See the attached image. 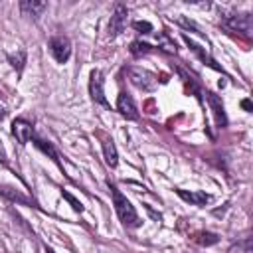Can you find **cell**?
<instances>
[{"mask_svg": "<svg viewBox=\"0 0 253 253\" xmlns=\"http://www.w3.org/2000/svg\"><path fill=\"white\" fill-rule=\"evenodd\" d=\"M182 38H184V42L190 45V49H192V51H194V53H196V55H198V57H200V59H202L206 65H210V67H211V69H215V71H221V67L215 63V59H213V57H211L208 51H204V49H202L198 43H194V42H192V40H190L186 34H182Z\"/></svg>", "mask_w": 253, "mask_h": 253, "instance_id": "obj_12", "label": "cell"}, {"mask_svg": "<svg viewBox=\"0 0 253 253\" xmlns=\"http://www.w3.org/2000/svg\"><path fill=\"white\" fill-rule=\"evenodd\" d=\"M107 186H109V192H111V198H113V206H115V211H117L119 219H121L126 227H138V225H140V217H138V213L134 211L132 204L126 200V196H123L121 190H119L115 184L107 182Z\"/></svg>", "mask_w": 253, "mask_h": 253, "instance_id": "obj_1", "label": "cell"}, {"mask_svg": "<svg viewBox=\"0 0 253 253\" xmlns=\"http://www.w3.org/2000/svg\"><path fill=\"white\" fill-rule=\"evenodd\" d=\"M45 253H53V251H51V249H49V247H45Z\"/></svg>", "mask_w": 253, "mask_h": 253, "instance_id": "obj_24", "label": "cell"}, {"mask_svg": "<svg viewBox=\"0 0 253 253\" xmlns=\"http://www.w3.org/2000/svg\"><path fill=\"white\" fill-rule=\"evenodd\" d=\"M196 241L200 245H213V243H217V235L215 233H198Z\"/></svg>", "mask_w": 253, "mask_h": 253, "instance_id": "obj_19", "label": "cell"}, {"mask_svg": "<svg viewBox=\"0 0 253 253\" xmlns=\"http://www.w3.org/2000/svg\"><path fill=\"white\" fill-rule=\"evenodd\" d=\"M229 253H253V251H251V239L247 237V239L239 241L237 245H233V247L229 249Z\"/></svg>", "mask_w": 253, "mask_h": 253, "instance_id": "obj_18", "label": "cell"}, {"mask_svg": "<svg viewBox=\"0 0 253 253\" xmlns=\"http://www.w3.org/2000/svg\"><path fill=\"white\" fill-rule=\"evenodd\" d=\"M154 47L150 45V43H146V42H132L130 43V53L132 55H140V53H148V51H152Z\"/></svg>", "mask_w": 253, "mask_h": 253, "instance_id": "obj_17", "label": "cell"}, {"mask_svg": "<svg viewBox=\"0 0 253 253\" xmlns=\"http://www.w3.org/2000/svg\"><path fill=\"white\" fill-rule=\"evenodd\" d=\"M103 85H105L103 71H101V69H93V71H91V77H89V95H91V99H93L95 103H99V105H103V107H111L109 101L105 99V89H103Z\"/></svg>", "mask_w": 253, "mask_h": 253, "instance_id": "obj_4", "label": "cell"}, {"mask_svg": "<svg viewBox=\"0 0 253 253\" xmlns=\"http://www.w3.org/2000/svg\"><path fill=\"white\" fill-rule=\"evenodd\" d=\"M12 134L16 136V140L20 144H28L32 140V136H34V126L26 119H16L12 123Z\"/></svg>", "mask_w": 253, "mask_h": 253, "instance_id": "obj_9", "label": "cell"}, {"mask_svg": "<svg viewBox=\"0 0 253 253\" xmlns=\"http://www.w3.org/2000/svg\"><path fill=\"white\" fill-rule=\"evenodd\" d=\"M126 75H128V79H130V83H132L134 87H138V89H142V91H146V93H150V91H154V89L158 87L156 75L150 73L148 69L130 65V67H126Z\"/></svg>", "mask_w": 253, "mask_h": 253, "instance_id": "obj_2", "label": "cell"}, {"mask_svg": "<svg viewBox=\"0 0 253 253\" xmlns=\"http://www.w3.org/2000/svg\"><path fill=\"white\" fill-rule=\"evenodd\" d=\"M0 194L2 196H6L8 200H14V202H20V204H32L26 196H22V194H18V192H14L12 188H6V186H0Z\"/></svg>", "mask_w": 253, "mask_h": 253, "instance_id": "obj_15", "label": "cell"}, {"mask_svg": "<svg viewBox=\"0 0 253 253\" xmlns=\"http://www.w3.org/2000/svg\"><path fill=\"white\" fill-rule=\"evenodd\" d=\"M32 142L36 144V148H40L43 154H47V156H49V158H51V160H53V162L63 170V164H61V160H59V154H57V150L53 148V144H51V142H47V140H43V138H40V136H36V134L32 136Z\"/></svg>", "mask_w": 253, "mask_h": 253, "instance_id": "obj_13", "label": "cell"}, {"mask_svg": "<svg viewBox=\"0 0 253 253\" xmlns=\"http://www.w3.org/2000/svg\"><path fill=\"white\" fill-rule=\"evenodd\" d=\"M206 99H208V103H210V107H211L215 125H217L219 128H223V126L227 125V117H225V109H223L221 99H219L215 93H211V91H206Z\"/></svg>", "mask_w": 253, "mask_h": 253, "instance_id": "obj_8", "label": "cell"}, {"mask_svg": "<svg viewBox=\"0 0 253 253\" xmlns=\"http://www.w3.org/2000/svg\"><path fill=\"white\" fill-rule=\"evenodd\" d=\"M117 111H119L125 119H130V121H136V119H138V109H136L132 97H130L128 93H125V91H121L119 97H117Z\"/></svg>", "mask_w": 253, "mask_h": 253, "instance_id": "obj_7", "label": "cell"}, {"mask_svg": "<svg viewBox=\"0 0 253 253\" xmlns=\"http://www.w3.org/2000/svg\"><path fill=\"white\" fill-rule=\"evenodd\" d=\"M176 194L184 200V202H188V204H194V206H206L210 200H211V196L210 194H206V192H200V190H196V192H186V190H176Z\"/></svg>", "mask_w": 253, "mask_h": 253, "instance_id": "obj_11", "label": "cell"}, {"mask_svg": "<svg viewBox=\"0 0 253 253\" xmlns=\"http://www.w3.org/2000/svg\"><path fill=\"white\" fill-rule=\"evenodd\" d=\"M221 24H223L229 32H241V34H245V36H249L251 30H253L251 14H229V16H223Z\"/></svg>", "mask_w": 253, "mask_h": 253, "instance_id": "obj_3", "label": "cell"}, {"mask_svg": "<svg viewBox=\"0 0 253 253\" xmlns=\"http://www.w3.org/2000/svg\"><path fill=\"white\" fill-rule=\"evenodd\" d=\"M132 28L138 34H150V32H154V28H152L150 22H132Z\"/></svg>", "mask_w": 253, "mask_h": 253, "instance_id": "obj_20", "label": "cell"}, {"mask_svg": "<svg viewBox=\"0 0 253 253\" xmlns=\"http://www.w3.org/2000/svg\"><path fill=\"white\" fill-rule=\"evenodd\" d=\"M20 10L24 16H30L34 20H38L45 10H47V2H38V0H24L20 2Z\"/></svg>", "mask_w": 253, "mask_h": 253, "instance_id": "obj_10", "label": "cell"}, {"mask_svg": "<svg viewBox=\"0 0 253 253\" xmlns=\"http://www.w3.org/2000/svg\"><path fill=\"white\" fill-rule=\"evenodd\" d=\"M8 61L12 63V67H16L18 69V73H22V69H24V63H26V51H16V55L14 53H10L8 55Z\"/></svg>", "mask_w": 253, "mask_h": 253, "instance_id": "obj_16", "label": "cell"}, {"mask_svg": "<svg viewBox=\"0 0 253 253\" xmlns=\"http://www.w3.org/2000/svg\"><path fill=\"white\" fill-rule=\"evenodd\" d=\"M241 107H243L245 111H251V103H249V99H245V101L241 103Z\"/></svg>", "mask_w": 253, "mask_h": 253, "instance_id": "obj_23", "label": "cell"}, {"mask_svg": "<svg viewBox=\"0 0 253 253\" xmlns=\"http://www.w3.org/2000/svg\"><path fill=\"white\" fill-rule=\"evenodd\" d=\"M103 154H105V162L115 168L117 162H119V154H117V148H115V142L111 138H103Z\"/></svg>", "mask_w": 253, "mask_h": 253, "instance_id": "obj_14", "label": "cell"}, {"mask_svg": "<svg viewBox=\"0 0 253 253\" xmlns=\"http://www.w3.org/2000/svg\"><path fill=\"white\" fill-rule=\"evenodd\" d=\"M0 164L8 166V156H6V150H4V144H2V140H0Z\"/></svg>", "mask_w": 253, "mask_h": 253, "instance_id": "obj_22", "label": "cell"}, {"mask_svg": "<svg viewBox=\"0 0 253 253\" xmlns=\"http://www.w3.org/2000/svg\"><path fill=\"white\" fill-rule=\"evenodd\" d=\"M49 51L57 63H65L71 55V42L65 36H53L49 40Z\"/></svg>", "mask_w": 253, "mask_h": 253, "instance_id": "obj_5", "label": "cell"}, {"mask_svg": "<svg viewBox=\"0 0 253 253\" xmlns=\"http://www.w3.org/2000/svg\"><path fill=\"white\" fill-rule=\"evenodd\" d=\"M61 196H63V198H65V200H67V202L73 206V210H75V211H83V206H81V204H79V202H77V200H75L71 194H67V192H61Z\"/></svg>", "mask_w": 253, "mask_h": 253, "instance_id": "obj_21", "label": "cell"}, {"mask_svg": "<svg viewBox=\"0 0 253 253\" xmlns=\"http://www.w3.org/2000/svg\"><path fill=\"white\" fill-rule=\"evenodd\" d=\"M126 16H128V10L125 4H115V12L109 20V36L115 38L119 36L125 28H126Z\"/></svg>", "mask_w": 253, "mask_h": 253, "instance_id": "obj_6", "label": "cell"}]
</instances>
